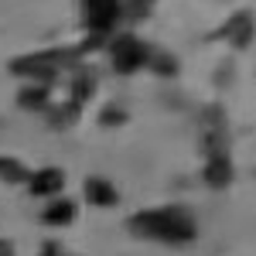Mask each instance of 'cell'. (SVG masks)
<instances>
[{"label":"cell","mask_w":256,"mask_h":256,"mask_svg":"<svg viewBox=\"0 0 256 256\" xmlns=\"http://www.w3.org/2000/svg\"><path fill=\"white\" fill-rule=\"evenodd\" d=\"M150 4H154V0H116L120 18H144V14L150 10Z\"/></svg>","instance_id":"obj_11"},{"label":"cell","mask_w":256,"mask_h":256,"mask_svg":"<svg viewBox=\"0 0 256 256\" xmlns=\"http://www.w3.org/2000/svg\"><path fill=\"white\" fill-rule=\"evenodd\" d=\"M41 256H62V246L58 242H48V246L41 250Z\"/></svg>","instance_id":"obj_14"},{"label":"cell","mask_w":256,"mask_h":256,"mask_svg":"<svg viewBox=\"0 0 256 256\" xmlns=\"http://www.w3.org/2000/svg\"><path fill=\"white\" fill-rule=\"evenodd\" d=\"M222 34L232 41L236 48H246L253 41V14H236V18L222 28Z\"/></svg>","instance_id":"obj_7"},{"label":"cell","mask_w":256,"mask_h":256,"mask_svg":"<svg viewBox=\"0 0 256 256\" xmlns=\"http://www.w3.org/2000/svg\"><path fill=\"white\" fill-rule=\"evenodd\" d=\"M72 218H76V205L65 202V198L55 202V205L44 212V222H48V226H65V222H72Z\"/></svg>","instance_id":"obj_9"},{"label":"cell","mask_w":256,"mask_h":256,"mask_svg":"<svg viewBox=\"0 0 256 256\" xmlns=\"http://www.w3.org/2000/svg\"><path fill=\"white\" fill-rule=\"evenodd\" d=\"M20 106H28V110H41L44 102H48V89H41V86H34V89H24L18 96Z\"/></svg>","instance_id":"obj_12"},{"label":"cell","mask_w":256,"mask_h":256,"mask_svg":"<svg viewBox=\"0 0 256 256\" xmlns=\"http://www.w3.org/2000/svg\"><path fill=\"white\" fill-rule=\"evenodd\" d=\"M147 65H150L154 72H160V76H174V72H178V62L171 58V55H160V52H150Z\"/></svg>","instance_id":"obj_13"},{"label":"cell","mask_w":256,"mask_h":256,"mask_svg":"<svg viewBox=\"0 0 256 256\" xmlns=\"http://www.w3.org/2000/svg\"><path fill=\"white\" fill-rule=\"evenodd\" d=\"M130 232L140 239H160V242H192L195 239V218L184 208L168 205V208H154V212H137L130 218Z\"/></svg>","instance_id":"obj_1"},{"label":"cell","mask_w":256,"mask_h":256,"mask_svg":"<svg viewBox=\"0 0 256 256\" xmlns=\"http://www.w3.org/2000/svg\"><path fill=\"white\" fill-rule=\"evenodd\" d=\"M120 120H123V113H120V110H106L102 123H120Z\"/></svg>","instance_id":"obj_15"},{"label":"cell","mask_w":256,"mask_h":256,"mask_svg":"<svg viewBox=\"0 0 256 256\" xmlns=\"http://www.w3.org/2000/svg\"><path fill=\"white\" fill-rule=\"evenodd\" d=\"M31 192L34 195H58L62 192V184H65V178H62L58 168H41L38 174H31Z\"/></svg>","instance_id":"obj_6"},{"label":"cell","mask_w":256,"mask_h":256,"mask_svg":"<svg viewBox=\"0 0 256 256\" xmlns=\"http://www.w3.org/2000/svg\"><path fill=\"white\" fill-rule=\"evenodd\" d=\"M116 20H120L116 0H86V24H89V31H92V38H89L86 48L99 44V41L116 28ZM86 48H82V52H86Z\"/></svg>","instance_id":"obj_3"},{"label":"cell","mask_w":256,"mask_h":256,"mask_svg":"<svg viewBox=\"0 0 256 256\" xmlns=\"http://www.w3.org/2000/svg\"><path fill=\"white\" fill-rule=\"evenodd\" d=\"M76 55L79 52H65V48L62 52H44V55H28V58L10 62V72L14 76H31V79H38V82H52L65 65H72Z\"/></svg>","instance_id":"obj_2"},{"label":"cell","mask_w":256,"mask_h":256,"mask_svg":"<svg viewBox=\"0 0 256 256\" xmlns=\"http://www.w3.org/2000/svg\"><path fill=\"white\" fill-rule=\"evenodd\" d=\"M147 58H150V48L140 38H134V34H123V38L113 41V68L120 76L137 72L140 65H147Z\"/></svg>","instance_id":"obj_4"},{"label":"cell","mask_w":256,"mask_h":256,"mask_svg":"<svg viewBox=\"0 0 256 256\" xmlns=\"http://www.w3.org/2000/svg\"><path fill=\"white\" fill-rule=\"evenodd\" d=\"M86 198L92 205H116V188L110 181H102V178H89L86 181Z\"/></svg>","instance_id":"obj_8"},{"label":"cell","mask_w":256,"mask_h":256,"mask_svg":"<svg viewBox=\"0 0 256 256\" xmlns=\"http://www.w3.org/2000/svg\"><path fill=\"white\" fill-rule=\"evenodd\" d=\"M229 181H232V160L226 158V154L208 158V164H205V184L208 188H226Z\"/></svg>","instance_id":"obj_5"},{"label":"cell","mask_w":256,"mask_h":256,"mask_svg":"<svg viewBox=\"0 0 256 256\" xmlns=\"http://www.w3.org/2000/svg\"><path fill=\"white\" fill-rule=\"evenodd\" d=\"M0 178H4V181H14V184L31 181L28 168H20V160H14V158H0Z\"/></svg>","instance_id":"obj_10"}]
</instances>
